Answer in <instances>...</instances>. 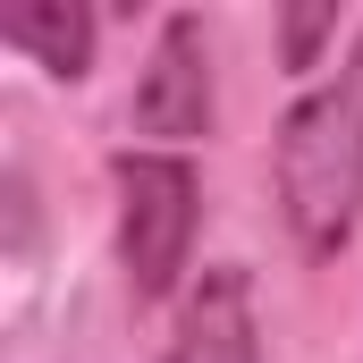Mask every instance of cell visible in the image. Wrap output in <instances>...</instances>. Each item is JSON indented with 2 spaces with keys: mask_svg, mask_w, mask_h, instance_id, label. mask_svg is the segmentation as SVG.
<instances>
[{
  "mask_svg": "<svg viewBox=\"0 0 363 363\" xmlns=\"http://www.w3.org/2000/svg\"><path fill=\"white\" fill-rule=\"evenodd\" d=\"M330 34V9H313V17H287V60L296 68H313V43Z\"/></svg>",
  "mask_w": 363,
  "mask_h": 363,
  "instance_id": "cell-6",
  "label": "cell"
},
{
  "mask_svg": "<svg viewBox=\"0 0 363 363\" xmlns=\"http://www.w3.org/2000/svg\"><path fill=\"white\" fill-rule=\"evenodd\" d=\"M194 211H203V186L178 152H118V254L135 296H169L186 271V245H194Z\"/></svg>",
  "mask_w": 363,
  "mask_h": 363,
  "instance_id": "cell-2",
  "label": "cell"
},
{
  "mask_svg": "<svg viewBox=\"0 0 363 363\" xmlns=\"http://www.w3.org/2000/svg\"><path fill=\"white\" fill-rule=\"evenodd\" d=\"M0 34L17 51H34L51 77H85V60H93V17L77 0H26V9L0 17Z\"/></svg>",
  "mask_w": 363,
  "mask_h": 363,
  "instance_id": "cell-5",
  "label": "cell"
},
{
  "mask_svg": "<svg viewBox=\"0 0 363 363\" xmlns=\"http://www.w3.org/2000/svg\"><path fill=\"white\" fill-rule=\"evenodd\" d=\"M161 363H262L254 347V287L245 271H203L178 313V338L161 347Z\"/></svg>",
  "mask_w": 363,
  "mask_h": 363,
  "instance_id": "cell-4",
  "label": "cell"
},
{
  "mask_svg": "<svg viewBox=\"0 0 363 363\" xmlns=\"http://www.w3.org/2000/svg\"><path fill=\"white\" fill-rule=\"evenodd\" d=\"M279 203L313 262H330L363 220V34L279 127Z\"/></svg>",
  "mask_w": 363,
  "mask_h": 363,
  "instance_id": "cell-1",
  "label": "cell"
},
{
  "mask_svg": "<svg viewBox=\"0 0 363 363\" xmlns=\"http://www.w3.org/2000/svg\"><path fill=\"white\" fill-rule=\"evenodd\" d=\"M135 127L161 135V144H186L211 127V51H203V17H169L161 43H152V68L135 85Z\"/></svg>",
  "mask_w": 363,
  "mask_h": 363,
  "instance_id": "cell-3",
  "label": "cell"
}]
</instances>
